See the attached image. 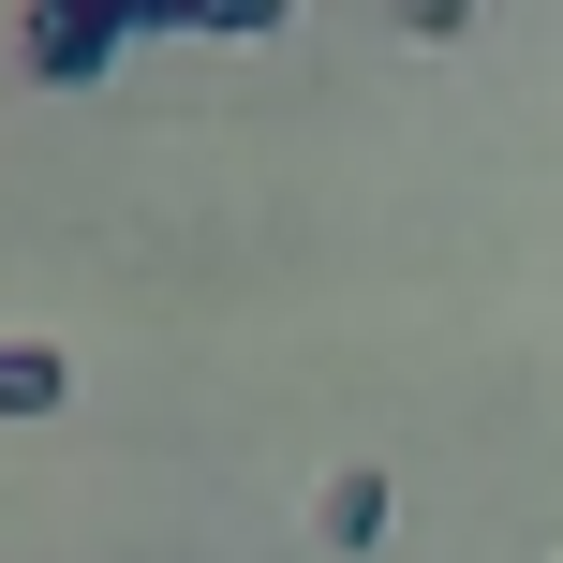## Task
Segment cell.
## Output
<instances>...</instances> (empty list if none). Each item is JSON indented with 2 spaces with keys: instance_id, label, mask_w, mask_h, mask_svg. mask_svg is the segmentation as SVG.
Masks as SVG:
<instances>
[{
  "instance_id": "7a4b0ae2",
  "label": "cell",
  "mask_w": 563,
  "mask_h": 563,
  "mask_svg": "<svg viewBox=\"0 0 563 563\" xmlns=\"http://www.w3.org/2000/svg\"><path fill=\"white\" fill-rule=\"evenodd\" d=\"M371 534H386V475H341L327 489V549H371Z\"/></svg>"
},
{
  "instance_id": "6da1fadb",
  "label": "cell",
  "mask_w": 563,
  "mask_h": 563,
  "mask_svg": "<svg viewBox=\"0 0 563 563\" xmlns=\"http://www.w3.org/2000/svg\"><path fill=\"white\" fill-rule=\"evenodd\" d=\"M0 416H59V356L45 341H0Z\"/></svg>"
}]
</instances>
